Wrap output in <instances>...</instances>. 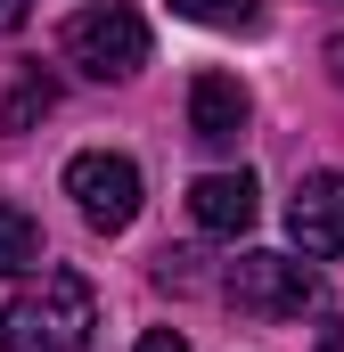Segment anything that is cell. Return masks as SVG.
<instances>
[{"label": "cell", "instance_id": "10", "mask_svg": "<svg viewBox=\"0 0 344 352\" xmlns=\"http://www.w3.org/2000/svg\"><path fill=\"white\" fill-rule=\"evenodd\" d=\"M180 16H197V25H246L255 16V0H172Z\"/></svg>", "mask_w": 344, "mask_h": 352}, {"label": "cell", "instance_id": "8", "mask_svg": "<svg viewBox=\"0 0 344 352\" xmlns=\"http://www.w3.org/2000/svg\"><path fill=\"white\" fill-rule=\"evenodd\" d=\"M17 270H41V221L25 205H0V278Z\"/></svg>", "mask_w": 344, "mask_h": 352}, {"label": "cell", "instance_id": "14", "mask_svg": "<svg viewBox=\"0 0 344 352\" xmlns=\"http://www.w3.org/2000/svg\"><path fill=\"white\" fill-rule=\"evenodd\" d=\"M328 74H336V82H344V33H336V41H328Z\"/></svg>", "mask_w": 344, "mask_h": 352}, {"label": "cell", "instance_id": "1", "mask_svg": "<svg viewBox=\"0 0 344 352\" xmlns=\"http://www.w3.org/2000/svg\"><path fill=\"white\" fill-rule=\"evenodd\" d=\"M98 311H90L83 270H41V287L0 303V352H83Z\"/></svg>", "mask_w": 344, "mask_h": 352}, {"label": "cell", "instance_id": "6", "mask_svg": "<svg viewBox=\"0 0 344 352\" xmlns=\"http://www.w3.org/2000/svg\"><path fill=\"white\" fill-rule=\"evenodd\" d=\"M246 123H255V98H246L238 74H197V90H189V131H197V148H238Z\"/></svg>", "mask_w": 344, "mask_h": 352}, {"label": "cell", "instance_id": "13", "mask_svg": "<svg viewBox=\"0 0 344 352\" xmlns=\"http://www.w3.org/2000/svg\"><path fill=\"white\" fill-rule=\"evenodd\" d=\"M320 352H344V320H328V328H320Z\"/></svg>", "mask_w": 344, "mask_h": 352}, {"label": "cell", "instance_id": "7", "mask_svg": "<svg viewBox=\"0 0 344 352\" xmlns=\"http://www.w3.org/2000/svg\"><path fill=\"white\" fill-rule=\"evenodd\" d=\"M189 213L213 238H246L262 213V188H255V173H197L189 180Z\"/></svg>", "mask_w": 344, "mask_h": 352}, {"label": "cell", "instance_id": "11", "mask_svg": "<svg viewBox=\"0 0 344 352\" xmlns=\"http://www.w3.org/2000/svg\"><path fill=\"white\" fill-rule=\"evenodd\" d=\"M131 352H189V336H172V328H148V336H140Z\"/></svg>", "mask_w": 344, "mask_h": 352}, {"label": "cell", "instance_id": "4", "mask_svg": "<svg viewBox=\"0 0 344 352\" xmlns=\"http://www.w3.org/2000/svg\"><path fill=\"white\" fill-rule=\"evenodd\" d=\"M230 303L246 320H295L320 303V270H303L295 254H238L230 263Z\"/></svg>", "mask_w": 344, "mask_h": 352}, {"label": "cell", "instance_id": "5", "mask_svg": "<svg viewBox=\"0 0 344 352\" xmlns=\"http://www.w3.org/2000/svg\"><path fill=\"white\" fill-rule=\"evenodd\" d=\"M287 230L312 263H336L344 254V173H303L287 197Z\"/></svg>", "mask_w": 344, "mask_h": 352}, {"label": "cell", "instance_id": "3", "mask_svg": "<svg viewBox=\"0 0 344 352\" xmlns=\"http://www.w3.org/2000/svg\"><path fill=\"white\" fill-rule=\"evenodd\" d=\"M66 197H74V213H83L90 230H131L140 221V164L131 156H115V148H83L74 164H66Z\"/></svg>", "mask_w": 344, "mask_h": 352}, {"label": "cell", "instance_id": "9", "mask_svg": "<svg viewBox=\"0 0 344 352\" xmlns=\"http://www.w3.org/2000/svg\"><path fill=\"white\" fill-rule=\"evenodd\" d=\"M33 115H50V82H17L0 98V131H25Z\"/></svg>", "mask_w": 344, "mask_h": 352}, {"label": "cell", "instance_id": "12", "mask_svg": "<svg viewBox=\"0 0 344 352\" xmlns=\"http://www.w3.org/2000/svg\"><path fill=\"white\" fill-rule=\"evenodd\" d=\"M25 16H33V0H0V33H17Z\"/></svg>", "mask_w": 344, "mask_h": 352}, {"label": "cell", "instance_id": "2", "mask_svg": "<svg viewBox=\"0 0 344 352\" xmlns=\"http://www.w3.org/2000/svg\"><path fill=\"white\" fill-rule=\"evenodd\" d=\"M66 58L90 82H131L148 66V16L131 0H90V8L66 16Z\"/></svg>", "mask_w": 344, "mask_h": 352}]
</instances>
